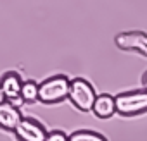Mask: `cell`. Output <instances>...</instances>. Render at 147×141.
I'll use <instances>...</instances> for the list:
<instances>
[{
  "instance_id": "obj_2",
  "label": "cell",
  "mask_w": 147,
  "mask_h": 141,
  "mask_svg": "<svg viewBox=\"0 0 147 141\" xmlns=\"http://www.w3.org/2000/svg\"><path fill=\"white\" fill-rule=\"evenodd\" d=\"M69 102L75 105L78 110L82 112H90L94 108V103H95V98H97V93L94 90V86L83 79V78H75L71 79V84H69Z\"/></svg>"
},
{
  "instance_id": "obj_4",
  "label": "cell",
  "mask_w": 147,
  "mask_h": 141,
  "mask_svg": "<svg viewBox=\"0 0 147 141\" xmlns=\"http://www.w3.org/2000/svg\"><path fill=\"white\" fill-rule=\"evenodd\" d=\"M114 43L119 50L126 52H138L147 57V35L142 31H126L119 33L114 38Z\"/></svg>"
},
{
  "instance_id": "obj_3",
  "label": "cell",
  "mask_w": 147,
  "mask_h": 141,
  "mask_svg": "<svg viewBox=\"0 0 147 141\" xmlns=\"http://www.w3.org/2000/svg\"><path fill=\"white\" fill-rule=\"evenodd\" d=\"M114 100H116V112L119 115L131 117L147 112V90L126 91L114 96Z\"/></svg>"
},
{
  "instance_id": "obj_7",
  "label": "cell",
  "mask_w": 147,
  "mask_h": 141,
  "mask_svg": "<svg viewBox=\"0 0 147 141\" xmlns=\"http://www.w3.org/2000/svg\"><path fill=\"white\" fill-rule=\"evenodd\" d=\"M23 114L21 110L11 103V102H4L0 105V129L5 131H16V127L19 126V122L23 120Z\"/></svg>"
},
{
  "instance_id": "obj_8",
  "label": "cell",
  "mask_w": 147,
  "mask_h": 141,
  "mask_svg": "<svg viewBox=\"0 0 147 141\" xmlns=\"http://www.w3.org/2000/svg\"><path fill=\"white\" fill-rule=\"evenodd\" d=\"M92 112L99 119H109V117H113L116 114V100H114V96L107 95V93L97 95Z\"/></svg>"
},
{
  "instance_id": "obj_5",
  "label": "cell",
  "mask_w": 147,
  "mask_h": 141,
  "mask_svg": "<svg viewBox=\"0 0 147 141\" xmlns=\"http://www.w3.org/2000/svg\"><path fill=\"white\" fill-rule=\"evenodd\" d=\"M14 134L19 141H45L49 132L38 120L31 117H24L16 127Z\"/></svg>"
},
{
  "instance_id": "obj_1",
  "label": "cell",
  "mask_w": 147,
  "mask_h": 141,
  "mask_svg": "<svg viewBox=\"0 0 147 141\" xmlns=\"http://www.w3.org/2000/svg\"><path fill=\"white\" fill-rule=\"evenodd\" d=\"M69 84H71V79H67L64 74L47 78L45 81L40 83L38 100L42 103H47V105L59 103V102H62L64 98L69 96Z\"/></svg>"
},
{
  "instance_id": "obj_11",
  "label": "cell",
  "mask_w": 147,
  "mask_h": 141,
  "mask_svg": "<svg viewBox=\"0 0 147 141\" xmlns=\"http://www.w3.org/2000/svg\"><path fill=\"white\" fill-rule=\"evenodd\" d=\"M45 141H69V136H66L64 131H50Z\"/></svg>"
},
{
  "instance_id": "obj_6",
  "label": "cell",
  "mask_w": 147,
  "mask_h": 141,
  "mask_svg": "<svg viewBox=\"0 0 147 141\" xmlns=\"http://www.w3.org/2000/svg\"><path fill=\"white\" fill-rule=\"evenodd\" d=\"M23 83L24 81H21V76L18 72H14V70H9V72H5L2 76V79H0V88H2V93H4L7 102L12 103V102L21 100Z\"/></svg>"
},
{
  "instance_id": "obj_13",
  "label": "cell",
  "mask_w": 147,
  "mask_h": 141,
  "mask_svg": "<svg viewBox=\"0 0 147 141\" xmlns=\"http://www.w3.org/2000/svg\"><path fill=\"white\" fill-rule=\"evenodd\" d=\"M4 102H7V100H5V96H4V93H2V88H0V105H2Z\"/></svg>"
},
{
  "instance_id": "obj_10",
  "label": "cell",
  "mask_w": 147,
  "mask_h": 141,
  "mask_svg": "<svg viewBox=\"0 0 147 141\" xmlns=\"http://www.w3.org/2000/svg\"><path fill=\"white\" fill-rule=\"evenodd\" d=\"M69 141H107V138H104L102 134H99L95 131L80 129V131H75L69 136Z\"/></svg>"
},
{
  "instance_id": "obj_12",
  "label": "cell",
  "mask_w": 147,
  "mask_h": 141,
  "mask_svg": "<svg viewBox=\"0 0 147 141\" xmlns=\"http://www.w3.org/2000/svg\"><path fill=\"white\" fill-rule=\"evenodd\" d=\"M142 84H144V90H147V70H145L144 76H142Z\"/></svg>"
},
{
  "instance_id": "obj_9",
  "label": "cell",
  "mask_w": 147,
  "mask_h": 141,
  "mask_svg": "<svg viewBox=\"0 0 147 141\" xmlns=\"http://www.w3.org/2000/svg\"><path fill=\"white\" fill-rule=\"evenodd\" d=\"M38 95H40V84L38 83H35V81H24L23 83V90H21V100L23 102L33 103L38 100Z\"/></svg>"
}]
</instances>
